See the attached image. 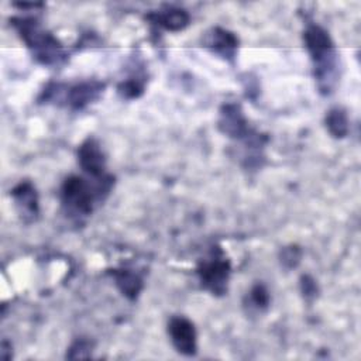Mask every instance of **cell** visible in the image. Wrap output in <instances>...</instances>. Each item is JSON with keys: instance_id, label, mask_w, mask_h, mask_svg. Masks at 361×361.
Instances as JSON below:
<instances>
[{"instance_id": "9a60e30c", "label": "cell", "mask_w": 361, "mask_h": 361, "mask_svg": "<svg viewBox=\"0 0 361 361\" xmlns=\"http://www.w3.org/2000/svg\"><path fill=\"white\" fill-rule=\"evenodd\" d=\"M118 89L123 93V96H126V97H137L142 92V85L137 79L135 80L131 79V80L121 83Z\"/></svg>"}, {"instance_id": "277c9868", "label": "cell", "mask_w": 361, "mask_h": 361, "mask_svg": "<svg viewBox=\"0 0 361 361\" xmlns=\"http://www.w3.org/2000/svg\"><path fill=\"white\" fill-rule=\"evenodd\" d=\"M197 275L204 289L213 295H223L227 290L230 262L220 251L214 252L209 259H203L199 264Z\"/></svg>"}, {"instance_id": "5b68a950", "label": "cell", "mask_w": 361, "mask_h": 361, "mask_svg": "<svg viewBox=\"0 0 361 361\" xmlns=\"http://www.w3.org/2000/svg\"><path fill=\"white\" fill-rule=\"evenodd\" d=\"M168 333L173 347L185 355L196 353V330L193 323L182 316L172 317L168 324Z\"/></svg>"}, {"instance_id": "30bf717a", "label": "cell", "mask_w": 361, "mask_h": 361, "mask_svg": "<svg viewBox=\"0 0 361 361\" xmlns=\"http://www.w3.org/2000/svg\"><path fill=\"white\" fill-rule=\"evenodd\" d=\"M102 89H103V85L97 82H87V83L72 86L69 87V92H66L68 104L72 106L73 109H80L85 104L94 100Z\"/></svg>"}, {"instance_id": "8fae6325", "label": "cell", "mask_w": 361, "mask_h": 361, "mask_svg": "<svg viewBox=\"0 0 361 361\" xmlns=\"http://www.w3.org/2000/svg\"><path fill=\"white\" fill-rule=\"evenodd\" d=\"M148 17L152 18L155 24L171 31H179L189 24V14L182 8H168Z\"/></svg>"}, {"instance_id": "7a4b0ae2", "label": "cell", "mask_w": 361, "mask_h": 361, "mask_svg": "<svg viewBox=\"0 0 361 361\" xmlns=\"http://www.w3.org/2000/svg\"><path fill=\"white\" fill-rule=\"evenodd\" d=\"M305 45L312 56L314 65V76L319 82V87L323 92H329L331 87L333 73L336 68V51L329 34L319 25H310L306 28Z\"/></svg>"}, {"instance_id": "ba28073f", "label": "cell", "mask_w": 361, "mask_h": 361, "mask_svg": "<svg viewBox=\"0 0 361 361\" xmlns=\"http://www.w3.org/2000/svg\"><path fill=\"white\" fill-rule=\"evenodd\" d=\"M220 127L226 134H228L230 137H237V138L244 137V134H247V131H248L247 121H245L240 107L235 104L224 106L223 113H221Z\"/></svg>"}, {"instance_id": "6da1fadb", "label": "cell", "mask_w": 361, "mask_h": 361, "mask_svg": "<svg viewBox=\"0 0 361 361\" xmlns=\"http://www.w3.org/2000/svg\"><path fill=\"white\" fill-rule=\"evenodd\" d=\"M111 185L113 178L110 175L100 178L92 176V180L80 176H69L62 185V204L73 214H89L94 203L103 200L110 192Z\"/></svg>"}, {"instance_id": "52a82bcc", "label": "cell", "mask_w": 361, "mask_h": 361, "mask_svg": "<svg viewBox=\"0 0 361 361\" xmlns=\"http://www.w3.org/2000/svg\"><path fill=\"white\" fill-rule=\"evenodd\" d=\"M21 216L35 219L38 214V196L30 182H20L11 192Z\"/></svg>"}, {"instance_id": "ac0fdd59", "label": "cell", "mask_w": 361, "mask_h": 361, "mask_svg": "<svg viewBox=\"0 0 361 361\" xmlns=\"http://www.w3.org/2000/svg\"><path fill=\"white\" fill-rule=\"evenodd\" d=\"M302 290L305 296H314L316 295V283L309 276H302Z\"/></svg>"}, {"instance_id": "3957f363", "label": "cell", "mask_w": 361, "mask_h": 361, "mask_svg": "<svg viewBox=\"0 0 361 361\" xmlns=\"http://www.w3.org/2000/svg\"><path fill=\"white\" fill-rule=\"evenodd\" d=\"M13 21L21 38L39 62L51 65L62 58L61 44L51 34L45 32L34 18H14Z\"/></svg>"}, {"instance_id": "e0dca14e", "label": "cell", "mask_w": 361, "mask_h": 361, "mask_svg": "<svg viewBox=\"0 0 361 361\" xmlns=\"http://www.w3.org/2000/svg\"><path fill=\"white\" fill-rule=\"evenodd\" d=\"M89 350H90V344L80 340V341H76V343L69 348L68 357L73 354L72 358H85V355L82 354V351H87V353H89Z\"/></svg>"}, {"instance_id": "5bb4252c", "label": "cell", "mask_w": 361, "mask_h": 361, "mask_svg": "<svg viewBox=\"0 0 361 361\" xmlns=\"http://www.w3.org/2000/svg\"><path fill=\"white\" fill-rule=\"evenodd\" d=\"M251 302L257 309H264L269 303V295L268 290L262 285H255L251 289Z\"/></svg>"}, {"instance_id": "4fadbf2b", "label": "cell", "mask_w": 361, "mask_h": 361, "mask_svg": "<svg viewBox=\"0 0 361 361\" xmlns=\"http://www.w3.org/2000/svg\"><path fill=\"white\" fill-rule=\"evenodd\" d=\"M326 126L333 137H345L348 133V118L345 111L341 109H331L326 116Z\"/></svg>"}, {"instance_id": "2e32d148", "label": "cell", "mask_w": 361, "mask_h": 361, "mask_svg": "<svg viewBox=\"0 0 361 361\" xmlns=\"http://www.w3.org/2000/svg\"><path fill=\"white\" fill-rule=\"evenodd\" d=\"M299 258H300V251L296 247L285 248L282 252V262L290 268L299 262Z\"/></svg>"}, {"instance_id": "7c38bea8", "label": "cell", "mask_w": 361, "mask_h": 361, "mask_svg": "<svg viewBox=\"0 0 361 361\" xmlns=\"http://www.w3.org/2000/svg\"><path fill=\"white\" fill-rule=\"evenodd\" d=\"M113 276L118 289L130 299H135L142 288V279L128 269H114Z\"/></svg>"}, {"instance_id": "9c48e42d", "label": "cell", "mask_w": 361, "mask_h": 361, "mask_svg": "<svg viewBox=\"0 0 361 361\" xmlns=\"http://www.w3.org/2000/svg\"><path fill=\"white\" fill-rule=\"evenodd\" d=\"M237 38L234 34L223 30V28H214L207 39V47L213 49V52L221 55L226 59L234 58L237 51Z\"/></svg>"}, {"instance_id": "8992f818", "label": "cell", "mask_w": 361, "mask_h": 361, "mask_svg": "<svg viewBox=\"0 0 361 361\" xmlns=\"http://www.w3.org/2000/svg\"><path fill=\"white\" fill-rule=\"evenodd\" d=\"M78 159L80 168L89 175L94 178H100L107 175L104 172V155L100 149V145L93 140H86L78 151Z\"/></svg>"}]
</instances>
